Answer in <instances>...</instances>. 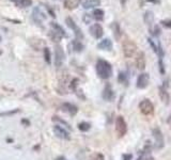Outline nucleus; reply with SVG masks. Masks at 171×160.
<instances>
[{"label":"nucleus","instance_id":"nucleus-1","mask_svg":"<svg viewBox=\"0 0 171 160\" xmlns=\"http://www.w3.org/2000/svg\"><path fill=\"white\" fill-rule=\"evenodd\" d=\"M96 73L102 79H109L112 75V67L109 62L103 59H99L96 62Z\"/></svg>","mask_w":171,"mask_h":160},{"label":"nucleus","instance_id":"nucleus-2","mask_svg":"<svg viewBox=\"0 0 171 160\" xmlns=\"http://www.w3.org/2000/svg\"><path fill=\"white\" fill-rule=\"evenodd\" d=\"M122 50L123 55L125 58H132L137 52V45L136 43L132 40H125L122 43Z\"/></svg>","mask_w":171,"mask_h":160},{"label":"nucleus","instance_id":"nucleus-3","mask_svg":"<svg viewBox=\"0 0 171 160\" xmlns=\"http://www.w3.org/2000/svg\"><path fill=\"white\" fill-rule=\"evenodd\" d=\"M139 109L142 114L144 115H152L154 113V105L149 99H143L139 104Z\"/></svg>","mask_w":171,"mask_h":160},{"label":"nucleus","instance_id":"nucleus-4","mask_svg":"<svg viewBox=\"0 0 171 160\" xmlns=\"http://www.w3.org/2000/svg\"><path fill=\"white\" fill-rule=\"evenodd\" d=\"M115 131L118 132L119 137H123L127 131V125L123 116H118L115 119Z\"/></svg>","mask_w":171,"mask_h":160},{"label":"nucleus","instance_id":"nucleus-5","mask_svg":"<svg viewBox=\"0 0 171 160\" xmlns=\"http://www.w3.org/2000/svg\"><path fill=\"white\" fill-rule=\"evenodd\" d=\"M65 59V55L61 46L57 45L55 47V65L57 67H61Z\"/></svg>","mask_w":171,"mask_h":160},{"label":"nucleus","instance_id":"nucleus-6","mask_svg":"<svg viewBox=\"0 0 171 160\" xmlns=\"http://www.w3.org/2000/svg\"><path fill=\"white\" fill-rule=\"evenodd\" d=\"M153 137L155 139V148H163L165 145V140H164V136L159 128H154L152 130Z\"/></svg>","mask_w":171,"mask_h":160},{"label":"nucleus","instance_id":"nucleus-7","mask_svg":"<svg viewBox=\"0 0 171 160\" xmlns=\"http://www.w3.org/2000/svg\"><path fill=\"white\" fill-rule=\"evenodd\" d=\"M65 24L67 25L69 28H71V29L74 31L75 35H76V37H77V40H81V39H83V32H81V30H80L79 27L76 25V23L73 20V18H71V17H66V19H65Z\"/></svg>","mask_w":171,"mask_h":160},{"label":"nucleus","instance_id":"nucleus-8","mask_svg":"<svg viewBox=\"0 0 171 160\" xmlns=\"http://www.w3.org/2000/svg\"><path fill=\"white\" fill-rule=\"evenodd\" d=\"M150 82V75L148 73H142L137 78L136 85L138 89H145Z\"/></svg>","mask_w":171,"mask_h":160},{"label":"nucleus","instance_id":"nucleus-9","mask_svg":"<svg viewBox=\"0 0 171 160\" xmlns=\"http://www.w3.org/2000/svg\"><path fill=\"white\" fill-rule=\"evenodd\" d=\"M89 32H90V34L96 39V40H99L103 35H104V29H103V27L101 26L99 24H94L90 27V29H89Z\"/></svg>","mask_w":171,"mask_h":160},{"label":"nucleus","instance_id":"nucleus-10","mask_svg":"<svg viewBox=\"0 0 171 160\" xmlns=\"http://www.w3.org/2000/svg\"><path fill=\"white\" fill-rule=\"evenodd\" d=\"M145 55H144L143 51H139L136 55V58H135V65L138 69L140 71H143L145 68Z\"/></svg>","mask_w":171,"mask_h":160},{"label":"nucleus","instance_id":"nucleus-11","mask_svg":"<svg viewBox=\"0 0 171 160\" xmlns=\"http://www.w3.org/2000/svg\"><path fill=\"white\" fill-rule=\"evenodd\" d=\"M32 18H33V20H34L35 23L41 25L43 21L45 20L46 15L40 8H34L33 9V12H32Z\"/></svg>","mask_w":171,"mask_h":160},{"label":"nucleus","instance_id":"nucleus-12","mask_svg":"<svg viewBox=\"0 0 171 160\" xmlns=\"http://www.w3.org/2000/svg\"><path fill=\"white\" fill-rule=\"evenodd\" d=\"M53 132L56 133V136L59 138L64 139V140H69V133L67 130H65L63 127L60 125H56L53 127Z\"/></svg>","mask_w":171,"mask_h":160},{"label":"nucleus","instance_id":"nucleus-13","mask_svg":"<svg viewBox=\"0 0 171 160\" xmlns=\"http://www.w3.org/2000/svg\"><path fill=\"white\" fill-rule=\"evenodd\" d=\"M115 92H113V90H112L111 85L107 84L106 87H105L104 91H103V98L107 101H112L113 99H115Z\"/></svg>","mask_w":171,"mask_h":160},{"label":"nucleus","instance_id":"nucleus-14","mask_svg":"<svg viewBox=\"0 0 171 160\" xmlns=\"http://www.w3.org/2000/svg\"><path fill=\"white\" fill-rule=\"evenodd\" d=\"M80 4L83 5V9L89 10V9L99 7L101 5V0H80Z\"/></svg>","mask_w":171,"mask_h":160},{"label":"nucleus","instance_id":"nucleus-15","mask_svg":"<svg viewBox=\"0 0 171 160\" xmlns=\"http://www.w3.org/2000/svg\"><path fill=\"white\" fill-rule=\"evenodd\" d=\"M158 94H159V97L164 104H166V105L169 104V99H170V97H169V94H168V92H167V89H166V84L160 85L159 88H158Z\"/></svg>","mask_w":171,"mask_h":160},{"label":"nucleus","instance_id":"nucleus-16","mask_svg":"<svg viewBox=\"0 0 171 160\" xmlns=\"http://www.w3.org/2000/svg\"><path fill=\"white\" fill-rule=\"evenodd\" d=\"M97 48L101 49V50H112V42L109 40V39H104L103 41L97 44Z\"/></svg>","mask_w":171,"mask_h":160},{"label":"nucleus","instance_id":"nucleus-17","mask_svg":"<svg viewBox=\"0 0 171 160\" xmlns=\"http://www.w3.org/2000/svg\"><path fill=\"white\" fill-rule=\"evenodd\" d=\"M62 109H63V111L67 112V113L71 115H75L78 111L77 107L72 104H69V103H65V104L62 105Z\"/></svg>","mask_w":171,"mask_h":160},{"label":"nucleus","instance_id":"nucleus-18","mask_svg":"<svg viewBox=\"0 0 171 160\" xmlns=\"http://www.w3.org/2000/svg\"><path fill=\"white\" fill-rule=\"evenodd\" d=\"M80 0H64L63 5L66 10H74L79 5Z\"/></svg>","mask_w":171,"mask_h":160},{"label":"nucleus","instance_id":"nucleus-19","mask_svg":"<svg viewBox=\"0 0 171 160\" xmlns=\"http://www.w3.org/2000/svg\"><path fill=\"white\" fill-rule=\"evenodd\" d=\"M111 28H112V31H113L115 39L119 41L121 39V35H122V30H121L120 25L118 24V23H113V24L111 25Z\"/></svg>","mask_w":171,"mask_h":160},{"label":"nucleus","instance_id":"nucleus-20","mask_svg":"<svg viewBox=\"0 0 171 160\" xmlns=\"http://www.w3.org/2000/svg\"><path fill=\"white\" fill-rule=\"evenodd\" d=\"M143 20L147 25H152L154 23V14L152 11H147L143 15Z\"/></svg>","mask_w":171,"mask_h":160},{"label":"nucleus","instance_id":"nucleus-21","mask_svg":"<svg viewBox=\"0 0 171 160\" xmlns=\"http://www.w3.org/2000/svg\"><path fill=\"white\" fill-rule=\"evenodd\" d=\"M48 35H49V37L51 39L53 42H56V43H59L60 41H61L62 37H63L60 33H59V32H57L56 30H53V29H51L50 31H49Z\"/></svg>","mask_w":171,"mask_h":160},{"label":"nucleus","instance_id":"nucleus-22","mask_svg":"<svg viewBox=\"0 0 171 160\" xmlns=\"http://www.w3.org/2000/svg\"><path fill=\"white\" fill-rule=\"evenodd\" d=\"M104 15H105V12L102 10V9H95V10L93 11V14H92L93 18L97 21L103 20V19H104Z\"/></svg>","mask_w":171,"mask_h":160},{"label":"nucleus","instance_id":"nucleus-23","mask_svg":"<svg viewBox=\"0 0 171 160\" xmlns=\"http://www.w3.org/2000/svg\"><path fill=\"white\" fill-rule=\"evenodd\" d=\"M50 27H51V29L53 30H56L57 32H59L60 34L62 35V36H66V33H65V31H64V29L62 28L60 25H58L57 23H50Z\"/></svg>","mask_w":171,"mask_h":160},{"label":"nucleus","instance_id":"nucleus-24","mask_svg":"<svg viewBox=\"0 0 171 160\" xmlns=\"http://www.w3.org/2000/svg\"><path fill=\"white\" fill-rule=\"evenodd\" d=\"M72 46H73V49H74L76 52H80V51H83V45L80 43L79 40L73 41Z\"/></svg>","mask_w":171,"mask_h":160},{"label":"nucleus","instance_id":"nucleus-25","mask_svg":"<svg viewBox=\"0 0 171 160\" xmlns=\"http://www.w3.org/2000/svg\"><path fill=\"white\" fill-rule=\"evenodd\" d=\"M118 81H119L120 83H122V84H127L128 78H127L126 73H124V72L119 73V76H118Z\"/></svg>","mask_w":171,"mask_h":160},{"label":"nucleus","instance_id":"nucleus-26","mask_svg":"<svg viewBox=\"0 0 171 160\" xmlns=\"http://www.w3.org/2000/svg\"><path fill=\"white\" fill-rule=\"evenodd\" d=\"M32 4V0H18L16 2V5L19 8H28Z\"/></svg>","mask_w":171,"mask_h":160},{"label":"nucleus","instance_id":"nucleus-27","mask_svg":"<svg viewBox=\"0 0 171 160\" xmlns=\"http://www.w3.org/2000/svg\"><path fill=\"white\" fill-rule=\"evenodd\" d=\"M44 58H45V61L47 62L48 64L51 63V53H50V49L48 47L44 48Z\"/></svg>","mask_w":171,"mask_h":160},{"label":"nucleus","instance_id":"nucleus-28","mask_svg":"<svg viewBox=\"0 0 171 160\" xmlns=\"http://www.w3.org/2000/svg\"><path fill=\"white\" fill-rule=\"evenodd\" d=\"M90 127L91 125L87 122H83L80 123V124H78V128H79V130L81 131H88L89 129H90Z\"/></svg>","mask_w":171,"mask_h":160},{"label":"nucleus","instance_id":"nucleus-29","mask_svg":"<svg viewBox=\"0 0 171 160\" xmlns=\"http://www.w3.org/2000/svg\"><path fill=\"white\" fill-rule=\"evenodd\" d=\"M53 121H56V122H59V123H60V124H63L64 126H66V128L71 129V126H69V123L65 122V121H63V120H61V119H60V117H59V116H53Z\"/></svg>","mask_w":171,"mask_h":160},{"label":"nucleus","instance_id":"nucleus-30","mask_svg":"<svg viewBox=\"0 0 171 160\" xmlns=\"http://www.w3.org/2000/svg\"><path fill=\"white\" fill-rule=\"evenodd\" d=\"M93 18V16H91L90 14H83V20L85 21L86 24H90L91 20Z\"/></svg>","mask_w":171,"mask_h":160},{"label":"nucleus","instance_id":"nucleus-31","mask_svg":"<svg viewBox=\"0 0 171 160\" xmlns=\"http://www.w3.org/2000/svg\"><path fill=\"white\" fill-rule=\"evenodd\" d=\"M160 24L163 25L164 27H166V28L171 29V19H164V20L160 21Z\"/></svg>","mask_w":171,"mask_h":160},{"label":"nucleus","instance_id":"nucleus-32","mask_svg":"<svg viewBox=\"0 0 171 160\" xmlns=\"http://www.w3.org/2000/svg\"><path fill=\"white\" fill-rule=\"evenodd\" d=\"M158 65H159V72L160 74H165V65H164L163 58H159V61H158Z\"/></svg>","mask_w":171,"mask_h":160},{"label":"nucleus","instance_id":"nucleus-33","mask_svg":"<svg viewBox=\"0 0 171 160\" xmlns=\"http://www.w3.org/2000/svg\"><path fill=\"white\" fill-rule=\"evenodd\" d=\"M148 42H149V44H150V46H151V47H152V49H153V51H154V52H156L157 53V50H158V48H157V46L155 45V43H154V41L153 40H151V39H148Z\"/></svg>","mask_w":171,"mask_h":160},{"label":"nucleus","instance_id":"nucleus-34","mask_svg":"<svg viewBox=\"0 0 171 160\" xmlns=\"http://www.w3.org/2000/svg\"><path fill=\"white\" fill-rule=\"evenodd\" d=\"M137 160H154V159L149 154H142V156H140Z\"/></svg>","mask_w":171,"mask_h":160},{"label":"nucleus","instance_id":"nucleus-35","mask_svg":"<svg viewBox=\"0 0 171 160\" xmlns=\"http://www.w3.org/2000/svg\"><path fill=\"white\" fill-rule=\"evenodd\" d=\"M132 159H133V155L132 154L123 155V160H132Z\"/></svg>","mask_w":171,"mask_h":160},{"label":"nucleus","instance_id":"nucleus-36","mask_svg":"<svg viewBox=\"0 0 171 160\" xmlns=\"http://www.w3.org/2000/svg\"><path fill=\"white\" fill-rule=\"evenodd\" d=\"M160 34V29L158 26H155V30H154V35L155 36H157V35Z\"/></svg>","mask_w":171,"mask_h":160},{"label":"nucleus","instance_id":"nucleus-37","mask_svg":"<svg viewBox=\"0 0 171 160\" xmlns=\"http://www.w3.org/2000/svg\"><path fill=\"white\" fill-rule=\"evenodd\" d=\"M148 2H151V3H155V4H157V3H159L160 1L159 0H147Z\"/></svg>","mask_w":171,"mask_h":160},{"label":"nucleus","instance_id":"nucleus-38","mask_svg":"<svg viewBox=\"0 0 171 160\" xmlns=\"http://www.w3.org/2000/svg\"><path fill=\"white\" fill-rule=\"evenodd\" d=\"M96 158H97V160H104V156H103L102 154L97 155V157H96Z\"/></svg>","mask_w":171,"mask_h":160},{"label":"nucleus","instance_id":"nucleus-39","mask_svg":"<svg viewBox=\"0 0 171 160\" xmlns=\"http://www.w3.org/2000/svg\"><path fill=\"white\" fill-rule=\"evenodd\" d=\"M126 1H127V0H120L121 5H122V7H124V5H125V3H126Z\"/></svg>","mask_w":171,"mask_h":160},{"label":"nucleus","instance_id":"nucleus-40","mask_svg":"<svg viewBox=\"0 0 171 160\" xmlns=\"http://www.w3.org/2000/svg\"><path fill=\"white\" fill-rule=\"evenodd\" d=\"M56 160H66V159H65V158H64V157H62V156H61V157L56 158Z\"/></svg>","mask_w":171,"mask_h":160},{"label":"nucleus","instance_id":"nucleus-41","mask_svg":"<svg viewBox=\"0 0 171 160\" xmlns=\"http://www.w3.org/2000/svg\"><path fill=\"white\" fill-rule=\"evenodd\" d=\"M11 1H13V2H15V3H16V2H17V1H18V0H11Z\"/></svg>","mask_w":171,"mask_h":160}]
</instances>
